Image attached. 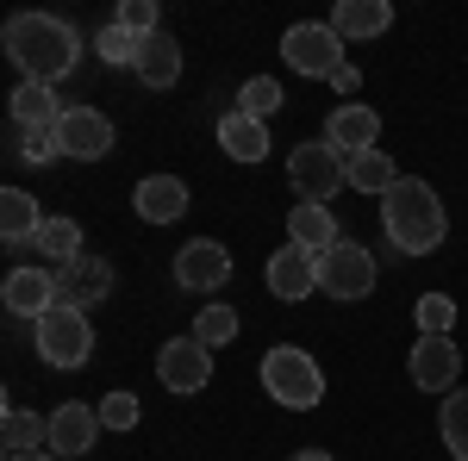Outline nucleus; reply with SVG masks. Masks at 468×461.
Here are the masks:
<instances>
[{"mask_svg":"<svg viewBox=\"0 0 468 461\" xmlns=\"http://www.w3.org/2000/svg\"><path fill=\"white\" fill-rule=\"evenodd\" d=\"M381 225H388V244H394L399 256H431V249L443 244V231H450V213H443L431 181L399 175L394 187L381 194Z\"/></svg>","mask_w":468,"mask_h":461,"instance_id":"1","label":"nucleus"},{"mask_svg":"<svg viewBox=\"0 0 468 461\" xmlns=\"http://www.w3.org/2000/svg\"><path fill=\"white\" fill-rule=\"evenodd\" d=\"M6 57L19 63L26 81H63L75 69V57H81V37L63 26V19H50V13H13L6 19Z\"/></svg>","mask_w":468,"mask_h":461,"instance_id":"2","label":"nucleus"},{"mask_svg":"<svg viewBox=\"0 0 468 461\" xmlns=\"http://www.w3.org/2000/svg\"><path fill=\"white\" fill-rule=\"evenodd\" d=\"M262 387H269V399H282L288 412H313L324 399V374L319 361L306 350H293V343H275V350L262 355Z\"/></svg>","mask_w":468,"mask_h":461,"instance_id":"3","label":"nucleus"},{"mask_svg":"<svg viewBox=\"0 0 468 461\" xmlns=\"http://www.w3.org/2000/svg\"><path fill=\"white\" fill-rule=\"evenodd\" d=\"M288 181L300 200L324 206L337 187H350V156H337L331 143H293L288 150Z\"/></svg>","mask_w":468,"mask_h":461,"instance_id":"4","label":"nucleus"},{"mask_svg":"<svg viewBox=\"0 0 468 461\" xmlns=\"http://www.w3.org/2000/svg\"><path fill=\"white\" fill-rule=\"evenodd\" d=\"M37 355L50 368H81L94 355V324H88V312L81 306H50L37 319Z\"/></svg>","mask_w":468,"mask_h":461,"instance_id":"5","label":"nucleus"},{"mask_svg":"<svg viewBox=\"0 0 468 461\" xmlns=\"http://www.w3.org/2000/svg\"><path fill=\"white\" fill-rule=\"evenodd\" d=\"M282 57H288L293 75H313V81H331V75L344 69V37L331 32V19H313V26H288L282 37Z\"/></svg>","mask_w":468,"mask_h":461,"instance_id":"6","label":"nucleus"},{"mask_svg":"<svg viewBox=\"0 0 468 461\" xmlns=\"http://www.w3.org/2000/svg\"><path fill=\"white\" fill-rule=\"evenodd\" d=\"M319 287L331 299H368L375 293V256L344 237L331 256H319Z\"/></svg>","mask_w":468,"mask_h":461,"instance_id":"7","label":"nucleus"},{"mask_svg":"<svg viewBox=\"0 0 468 461\" xmlns=\"http://www.w3.org/2000/svg\"><path fill=\"white\" fill-rule=\"evenodd\" d=\"M156 381L169 393H200L207 381H213V350L207 343H194V337H169L163 343V355H156Z\"/></svg>","mask_w":468,"mask_h":461,"instance_id":"8","label":"nucleus"},{"mask_svg":"<svg viewBox=\"0 0 468 461\" xmlns=\"http://www.w3.org/2000/svg\"><path fill=\"white\" fill-rule=\"evenodd\" d=\"M176 281L187 293H218V287L231 281V249L218 244V237H194V244L176 249Z\"/></svg>","mask_w":468,"mask_h":461,"instance_id":"9","label":"nucleus"},{"mask_svg":"<svg viewBox=\"0 0 468 461\" xmlns=\"http://www.w3.org/2000/svg\"><path fill=\"white\" fill-rule=\"evenodd\" d=\"M57 150L63 156H81V162H101L112 150V119L94 107H63L57 119Z\"/></svg>","mask_w":468,"mask_h":461,"instance_id":"10","label":"nucleus"},{"mask_svg":"<svg viewBox=\"0 0 468 461\" xmlns=\"http://www.w3.org/2000/svg\"><path fill=\"white\" fill-rule=\"evenodd\" d=\"M375 138H381V112L362 107V100H344V107L324 119V143L337 156H362V150H375Z\"/></svg>","mask_w":468,"mask_h":461,"instance_id":"11","label":"nucleus"},{"mask_svg":"<svg viewBox=\"0 0 468 461\" xmlns=\"http://www.w3.org/2000/svg\"><path fill=\"white\" fill-rule=\"evenodd\" d=\"M101 430H107V424H101V405L69 399V405H57V412H50V443H44V449H57V456H88Z\"/></svg>","mask_w":468,"mask_h":461,"instance_id":"12","label":"nucleus"},{"mask_svg":"<svg viewBox=\"0 0 468 461\" xmlns=\"http://www.w3.org/2000/svg\"><path fill=\"white\" fill-rule=\"evenodd\" d=\"M57 293H63V306H81V299H88V306H101V299L112 293V262H101V256H88V249H81L75 262L57 268Z\"/></svg>","mask_w":468,"mask_h":461,"instance_id":"13","label":"nucleus"},{"mask_svg":"<svg viewBox=\"0 0 468 461\" xmlns=\"http://www.w3.org/2000/svg\"><path fill=\"white\" fill-rule=\"evenodd\" d=\"M456 374H463V355L450 337H419L412 343V381L425 393H456Z\"/></svg>","mask_w":468,"mask_h":461,"instance_id":"14","label":"nucleus"},{"mask_svg":"<svg viewBox=\"0 0 468 461\" xmlns=\"http://www.w3.org/2000/svg\"><path fill=\"white\" fill-rule=\"evenodd\" d=\"M0 299H6V312H19V319H44L50 306H63L57 275H44V268H13L6 287H0Z\"/></svg>","mask_w":468,"mask_h":461,"instance_id":"15","label":"nucleus"},{"mask_svg":"<svg viewBox=\"0 0 468 461\" xmlns=\"http://www.w3.org/2000/svg\"><path fill=\"white\" fill-rule=\"evenodd\" d=\"M313 287H319V256H306L300 244L269 256V293L275 299H306Z\"/></svg>","mask_w":468,"mask_h":461,"instance_id":"16","label":"nucleus"},{"mask_svg":"<svg viewBox=\"0 0 468 461\" xmlns=\"http://www.w3.org/2000/svg\"><path fill=\"white\" fill-rule=\"evenodd\" d=\"M132 206H138V218L144 225H176L181 213H187V181L176 175H150L132 187Z\"/></svg>","mask_w":468,"mask_h":461,"instance_id":"17","label":"nucleus"},{"mask_svg":"<svg viewBox=\"0 0 468 461\" xmlns=\"http://www.w3.org/2000/svg\"><path fill=\"white\" fill-rule=\"evenodd\" d=\"M288 244H300L306 256H331V249L344 244V237H337V218L324 213V206L300 200V206L288 213Z\"/></svg>","mask_w":468,"mask_h":461,"instance_id":"18","label":"nucleus"},{"mask_svg":"<svg viewBox=\"0 0 468 461\" xmlns=\"http://www.w3.org/2000/svg\"><path fill=\"white\" fill-rule=\"evenodd\" d=\"M218 143H225L231 162H262L269 156V125L250 119V112H225L218 119Z\"/></svg>","mask_w":468,"mask_h":461,"instance_id":"19","label":"nucleus"},{"mask_svg":"<svg viewBox=\"0 0 468 461\" xmlns=\"http://www.w3.org/2000/svg\"><path fill=\"white\" fill-rule=\"evenodd\" d=\"M138 81L144 88H176L181 81V44L169 32H150L138 44Z\"/></svg>","mask_w":468,"mask_h":461,"instance_id":"20","label":"nucleus"},{"mask_svg":"<svg viewBox=\"0 0 468 461\" xmlns=\"http://www.w3.org/2000/svg\"><path fill=\"white\" fill-rule=\"evenodd\" d=\"M388 26H394L388 0H337V13H331V32L337 37H381Z\"/></svg>","mask_w":468,"mask_h":461,"instance_id":"21","label":"nucleus"},{"mask_svg":"<svg viewBox=\"0 0 468 461\" xmlns=\"http://www.w3.org/2000/svg\"><path fill=\"white\" fill-rule=\"evenodd\" d=\"M37 225H44L37 200L26 194V187H6V194H0V237H6V244H32Z\"/></svg>","mask_w":468,"mask_h":461,"instance_id":"22","label":"nucleus"},{"mask_svg":"<svg viewBox=\"0 0 468 461\" xmlns=\"http://www.w3.org/2000/svg\"><path fill=\"white\" fill-rule=\"evenodd\" d=\"M13 119H19L26 131H57L63 107H57V94H50L44 81H19V94H13Z\"/></svg>","mask_w":468,"mask_h":461,"instance_id":"23","label":"nucleus"},{"mask_svg":"<svg viewBox=\"0 0 468 461\" xmlns=\"http://www.w3.org/2000/svg\"><path fill=\"white\" fill-rule=\"evenodd\" d=\"M0 443H6V461H13V456H32L37 443H50V418L6 405V418H0Z\"/></svg>","mask_w":468,"mask_h":461,"instance_id":"24","label":"nucleus"},{"mask_svg":"<svg viewBox=\"0 0 468 461\" xmlns=\"http://www.w3.org/2000/svg\"><path fill=\"white\" fill-rule=\"evenodd\" d=\"M32 244H37V256H44V262H57V268H63V262H75V256H81V225H75V218H44Z\"/></svg>","mask_w":468,"mask_h":461,"instance_id":"25","label":"nucleus"},{"mask_svg":"<svg viewBox=\"0 0 468 461\" xmlns=\"http://www.w3.org/2000/svg\"><path fill=\"white\" fill-rule=\"evenodd\" d=\"M394 181L399 175H394V162H388V150H362V156H350V187H356V194H375V200H381Z\"/></svg>","mask_w":468,"mask_h":461,"instance_id":"26","label":"nucleus"},{"mask_svg":"<svg viewBox=\"0 0 468 461\" xmlns=\"http://www.w3.org/2000/svg\"><path fill=\"white\" fill-rule=\"evenodd\" d=\"M443 449L456 461H468V387H456V393H443Z\"/></svg>","mask_w":468,"mask_h":461,"instance_id":"27","label":"nucleus"},{"mask_svg":"<svg viewBox=\"0 0 468 461\" xmlns=\"http://www.w3.org/2000/svg\"><path fill=\"white\" fill-rule=\"evenodd\" d=\"M231 337H238V312H231V306H207V312L194 319V343H207V350L231 343Z\"/></svg>","mask_w":468,"mask_h":461,"instance_id":"28","label":"nucleus"},{"mask_svg":"<svg viewBox=\"0 0 468 461\" xmlns=\"http://www.w3.org/2000/svg\"><path fill=\"white\" fill-rule=\"evenodd\" d=\"M94 50H101V63H112V69H119V63H138V37L125 32V26H119V19H112V26H101V32H94Z\"/></svg>","mask_w":468,"mask_h":461,"instance_id":"29","label":"nucleus"},{"mask_svg":"<svg viewBox=\"0 0 468 461\" xmlns=\"http://www.w3.org/2000/svg\"><path fill=\"white\" fill-rule=\"evenodd\" d=\"M450 330H456V299L425 293L419 299V337H450Z\"/></svg>","mask_w":468,"mask_h":461,"instance_id":"30","label":"nucleus"},{"mask_svg":"<svg viewBox=\"0 0 468 461\" xmlns=\"http://www.w3.org/2000/svg\"><path fill=\"white\" fill-rule=\"evenodd\" d=\"M275 107H282V88H275L269 75H256V81H244V94H238V112H250V119H269Z\"/></svg>","mask_w":468,"mask_h":461,"instance_id":"31","label":"nucleus"},{"mask_svg":"<svg viewBox=\"0 0 468 461\" xmlns=\"http://www.w3.org/2000/svg\"><path fill=\"white\" fill-rule=\"evenodd\" d=\"M101 424L107 430H138V393H107V399H101Z\"/></svg>","mask_w":468,"mask_h":461,"instance_id":"32","label":"nucleus"},{"mask_svg":"<svg viewBox=\"0 0 468 461\" xmlns=\"http://www.w3.org/2000/svg\"><path fill=\"white\" fill-rule=\"evenodd\" d=\"M119 26L144 44V37L156 32V0H125V6H119Z\"/></svg>","mask_w":468,"mask_h":461,"instance_id":"33","label":"nucleus"},{"mask_svg":"<svg viewBox=\"0 0 468 461\" xmlns=\"http://www.w3.org/2000/svg\"><path fill=\"white\" fill-rule=\"evenodd\" d=\"M26 162H50V156H63L57 150V131H26V150H19Z\"/></svg>","mask_w":468,"mask_h":461,"instance_id":"34","label":"nucleus"},{"mask_svg":"<svg viewBox=\"0 0 468 461\" xmlns=\"http://www.w3.org/2000/svg\"><path fill=\"white\" fill-rule=\"evenodd\" d=\"M356 81H362V75H356V69H350V63H344V69L331 75V88H337V94H356Z\"/></svg>","mask_w":468,"mask_h":461,"instance_id":"35","label":"nucleus"},{"mask_svg":"<svg viewBox=\"0 0 468 461\" xmlns=\"http://www.w3.org/2000/svg\"><path fill=\"white\" fill-rule=\"evenodd\" d=\"M13 461H63L57 449H32V456H13Z\"/></svg>","mask_w":468,"mask_h":461,"instance_id":"36","label":"nucleus"},{"mask_svg":"<svg viewBox=\"0 0 468 461\" xmlns=\"http://www.w3.org/2000/svg\"><path fill=\"white\" fill-rule=\"evenodd\" d=\"M293 461H331V456H324V449H300Z\"/></svg>","mask_w":468,"mask_h":461,"instance_id":"37","label":"nucleus"}]
</instances>
